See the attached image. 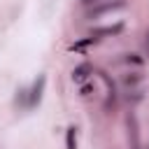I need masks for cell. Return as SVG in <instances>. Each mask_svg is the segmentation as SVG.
Returning <instances> with one entry per match:
<instances>
[{"label": "cell", "mask_w": 149, "mask_h": 149, "mask_svg": "<svg viewBox=\"0 0 149 149\" xmlns=\"http://www.w3.org/2000/svg\"><path fill=\"white\" fill-rule=\"evenodd\" d=\"M126 7H128V0H105V2H98V5L88 7L86 19H100V16H107V14H116Z\"/></svg>", "instance_id": "6da1fadb"}, {"label": "cell", "mask_w": 149, "mask_h": 149, "mask_svg": "<svg viewBox=\"0 0 149 149\" xmlns=\"http://www.w3.org/2000/svg\"><path fill=\"white\" fill-rule=\"evenodd\" d=\"M123 23L119 21V23H112V26H98V28H91V33H88V37H93V40H105V37H116V35H121L123 33Z\"/></svg>", "instance_id": "7a4b0ae2"}, {"label": "cell", "mask_w": 149, "mask_h": 149, "mask_svg": "<svg viewBox=\"0 0 149 149\" xmlns=\"http://www.w3.org/2000/svg\"><path fill=\"white\" fill-rule=\"evenodd\" d=\"M121 81H123V86H126V93H128V91H142V86H144V74H140V72H126V74L121 77Z\"/></svg>", "instance_id": "3957f363"}, {"label": "cell", "mask_w": 149, "mask_h": 149, "mask_svg": "<svg viewBox=\"0 0 149 149\" xmlns=\"http://www.w3.org/2000/svg\"><path fill=\"white\" fill-rule=\"evenodd\" d=\"M44 84H47V77H44V74H40V77H37V81L33 84L30 93H28V107H35V105L40 102L42 91H44Z\"/></svg>", "instance_id": "277c9868"}, {"label": "cell", "mask_w": 149, "mask_h": 149, "mask_svg": "<svg viewBox=\"0 0 149 149\" xmlns=\"http://www.w3.org/2000/svg\"><path fill=\"white\" fill-rule=\"evenodd\" d=\"M91 74H93V65H91V63H81V65H77V68L72 70V81L81 84V81H86Z\"/></svg>", "instance_id": "5b68a950"}, {"label": "cell", "mask_w": 149, "mask_h": 149, "mask_svg": "<svg viewBox=\"0 0 149 149\" xmlns=\"http://www.w3.org/2000/svg\"><path fill=\"white\" fill-rule=\"evenodd\" d=\"M126 126H128V140H130L133 147L137 149V147H140V130H137V119H135V114H128Z\"/></svg>", "instance_id": "8992f818"}, {"label": "cell", "mask_w": 149, "mask_h": 149, "mask_svg": "<svg viewBox=\"0 0 149 149\" xmlns=\"http://www.w3.org/2000/svg\"><path fill=\"white\" fill-rule=\"evenodd\" d=\"M121 61H123L126 65H137V68H140V65H144V58H142L140 54H123V58H121Z\"/></svg>", "instance_id": "52a82bcc"}, {"label": "cell", "mask_w": 149, "mask_h": 149, "mask_svg": "<svg viewBox=\"0 0 149 149\" xmlns=\"http://www.w3.org/2000/svg\"><path fill=\"white\" fill-rule=\"evenodd\" d=\"M65 147H68V149H77V140H74V128H68V135H65Z\"/></svg>", "instance_id": "ba28073f"}, {"label": "cell", "mask_w": 149, "mask_h": 149, "mask_svg": "<svg viewBox=\"0 0 149 149\" xmlns=\"http://www.w3.org/2000/svg\"><path fill=\"white\" fill-rule=\"evenodd\" d=\"M98 40H93V37H86V40H81V42H77V44H72V49H86V47H91V44H95Z\"/></svg>", "instance_id": "9c48e42d"}, {"label": "cell", "mask_w": 149, "mask_h": 149, "mask_svg": "<svg viewBox=\"0 0 149 149\" xmlns=\"http://www.w3.org/2000/svg\"><path fill=\"white\" fill-rule=\"evenodd\" d=\"M98 2H105V0H79V5H81V7H86V9H88V7H93V5H98Z\"/></svg>", "instance_id": "30bf717a"}, {"label": "cell", "mask_w": 149, "mask_h": 149, "mask_svg": "<svg viewBox=\"0 0 149 149\" xmlns=\"http://www.w3.org/2000/svg\"><path fill=\"white\" fill-rule=\"evenodd\" d=\"M147 47H149V33H147Z\"/></svg>", "instance_id": "8fae6325"}]
</instances>
